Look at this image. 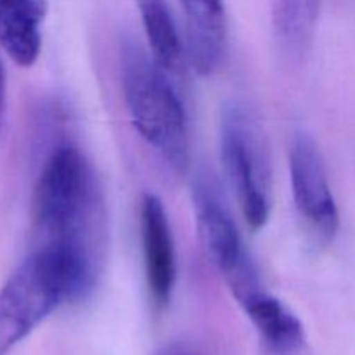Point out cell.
Here are the masks:
<instances>
[{
  "mask_svg": "<svg viewBox=\"0 0 355 355\" xmlns=\"http://www.w3.org/2000/svg\"><path fill=\"white\" fill-rule=\"evenodd\" d=\"M31 248L62 260L73 298L87 297L106 262L107 215L92 165L76 146H55L45 159L31 198Z\"/></svg>",
  "mask_w": 355,
  "mask_h": 355,
  "instance_id": "cell-1",
  "label": "cell"
},
{
  "mask_svg": "<svg viewBox=\"0 0 355 355\" xmlns=\"http://www.w3.org/2000/svg\"><path fill=\"white\" fill-rule=\"evenodd\" d=\"M121 90L132 125L159 158L177 173L189 166V123L177 82L144 49L127 40L120 59Z\"/></svg>",
  "mask_w": 355,
  "mask_h": 355,
  "instance_id": "cell-2",
  "label": "cell"
},
{
  "mask_svg": "<svg viewBox=\"0 0 355 355\" xmlns=\"http://www.w3.org/2000/svg\"><path fill=\"white\" fill-rule=\"evenodd\" d=\"M66 302L75 300L62 260L49 250L31 248L0 290V355L23 342Z\"/></svg>",
  "mask_w": 355,
  "mask_h": 355,
  "instance_id": "cell-3",
  "label": "cell"
},
{
  "mask_svg": "<svg viewBox=\"0 0 355 355\" xmlns=\"http://www.w3.org/2000/svg\"><path fill=\"white\" fill-rule=\"evenodd\" d=\"M220 159L246 224L259 231L270 217L272 173L262 130L241 104L222 111Z\"/></svg>",
  "mask_w": 355,
  "mask_h": 355,
  "instance_id": "cell-4",
  "label": "cell"
},
{
  "mask_svg": "<svg viewBox=\"0 0 355 355\" xmlns=\"http://www.w3.org/2000/svg\"><path fill=\"white\" fill-rule=\"evenodd\" d=\"M193 207L207 255L224 277L236 302L260 290L259 272L218 187L208 175L193 182Z\"/></svg>",
  "mask_w": 355,
  "mask_h": 355,
  "instance_id": "cell-5",
  "label": "cell"
},
{
  "mask_svg": "<svg viewBox=\"0 0 355 355\" xmlns=\"http://www.w3.org/2000/svg\"><path fill=\"white\" fill-rule=\"evenodd\" d=\"M290 179L295 207L309 227L321 239H333L340 227V214L329 186L324 159L314 139L295 134L290 148Z\"/></svg>",
  "mask_w": 355,
  "mask_h": 355,
  "instance_id": "cell-6",
  "label": "cell"
},
{
  "mask_svg": "<svg viewBox=\"0 0 355 355\" xmlns=\"http://www.w3.org/2000/svg\"><path fill=\"white\" fill-rule=\"evenodd\" d=\"M141 239L149 297L153 305L163 311L175 290L177 257L168 215L153 193L141 198Z\"/></svg>",
  "mask_w": 355,
  "mask_h": 355,
  "instance_id": "cell-7",
  "label": "cell"
},
{
  "mask_svg": "<svg viewBox=\"0 0 355 355\" xmlns=\"http://www.w3.org/2000/svg\"><path fill=\"white\" fill-rule=\"evenodd\" d=\"M186 19L187 59L194 71L210 76L222 68L227 55L225 0H179Z\"/></svg>",
  "mask_w": 355,
  "mask_h": 355,
  "instance_id": "cell-8",
  "label": "cell"
},
{
  "mask_svg": "<svg viewBox=\"0 0 355 355\" xmlns=\"http://www.w3.org/2000/svg\"><path fill=\"white\" fill-rule=\"evenodd\" d=\"M238 304L270 354L298 355L305 349L304 324L279 298L260 288Z\"/></svg>",
  "mask_w": 355,
  "mask_h": 355,
  "instance_id": "cell-9",
  "label": "cell"
},
{
  "mask_svg": "<svg viewBox=\"0 0 355 355\" xmlns=\"http://www.w3.org/2000/svg\"><path fill=\"white\" fill-rule=\"evenodd\" d=\"M45 16L47 0H0V47L21 68L40 55Z\"/></svg>",
  "mask_w": 355,
  "mask_h": 355,
  "instance_id": "cell-10",
  "label": "cell"
},
{
  "mask_svg": "<svg viewBox=\"0 0 355 355\" xmlns=\"http://www.w3.org/2000/svg\"><path fill=\"white\" fill-rule=\"evenodd\" d=\"M142 28L148 38L151 58L170 78H182L186 73L187 47L177 28L175 17L166 0H137Z\"/></svg>",
  "mask_w": 355,
  "mask_h": 355,
  "instance_id": "cell-11",
  "label": "cell"
},
{
  "mask_svg": "<svg viewBox=\"0 0 355 355\" xmlns=\"http://www.w3.org/2000/svg\"><path fill=\"white\" fill-rule=\"evenodd\" d=\"M277 45L291 59L304 58L314 38L321 0H270Z\"/></svg>",
  "mask_w": 355,
  "mask_h": 355,
  "instance_id": "cell-12",
  "label": "cell"
},
{
  "mask_svg": "<svg viewBox=\"0 0 355 355\" xmlns=\"http://www.w3.org/2000/svg\"><path fill=\"white\" fill-rule=\"evenodd\" d=\"M151 355H210L205 352V349H201L200 345L191 342H172L163 345L162 349L156 350Z\"/></svg>",
  "mask_w": 355,
  "mask_h": 355,
  "instance_id": "cell-13",
  "label": "cell"
},
{
  "mask_svg": "<svg viewBox=\"0 0 355 355\" xmlns=\"http://www.w3.org/2000/svg\"><path fill=\"white\" fill-rule=\"evenodd\" d=\"M3 110H6V76H3L2 62H0V127H2Z\"/></svg>",
  "mask_w": 355,
  "mask_h": 355,
  "instance_id": "cell-14",
  "label": "cell"
}]
</instances>
